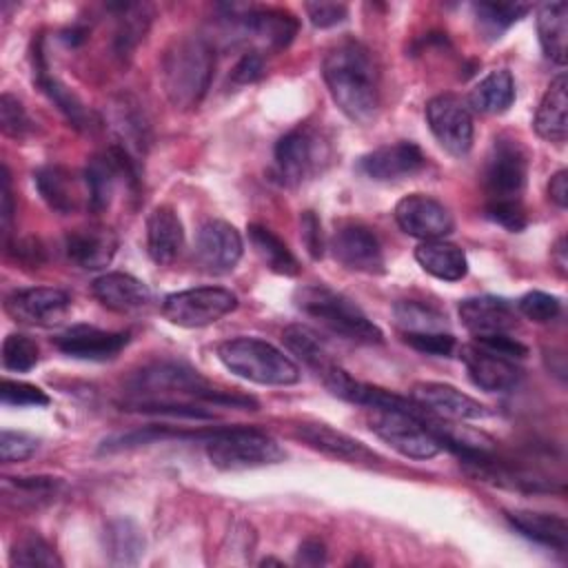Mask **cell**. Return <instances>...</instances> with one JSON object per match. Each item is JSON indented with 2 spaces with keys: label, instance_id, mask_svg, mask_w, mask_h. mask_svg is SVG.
I'll list each match as a JSON object with an SVG mask.
<instances>
[{
  "label": "cell",
  "instance_id": "cell-18",
  "mask_svg": "<svg viewBox=\"0 0 568 568\" xmlns=\"http://www.w3.org/2000/svg\"><path fill=\"white\" fill-rule=\"evenodd\" d=\"M359 171L375 182H397L419 173L426 166V155L415 142H393L377 146L359 158Z\"/></svg>",
  "mask_w": 568,
  "mask_h": 568
},
{
  "label": "cell",
  "instance_id": "cell-15",
  "mask_svg": "<svg viewBox=\"0 0 568 568\" xmlns=\"http://www.w3.org/2000/svg\"><path fill=\"white\" fill-rule=\"evenodd\" d=\"M397 226L417 240H444L453 229L455 220L450 211L435 197L424 193H410L395 204Z\"/></svg>",
  "mask_w": 568,
  "mask_h": 568
},
{
  "label": "cell",
  "instance_id": "cell-51",
  "mask_svg": "<svg viewBox=\"0 0 568 568\" xmlns=\"http://www.w3.org/2000/svg\"><path fill=\"white\" fill-rule=\"evenodd\" d=\"M475 344L481 346V348H486V351H490V353H497V355H501V357H508V359H521V357L528 355V348H526L519 339L510 337L508 333L477 337Z\"/></svg>",
  "mask_w": 568,
  "mask_h": 568
},
{
  "label": "cell",
  "instance_id": "cell-17",
  "mask_svg": "<svg viewBox=\"0 0 568 568\" xmlns=\"http://www.w3.org/2000/svg\"><path fill=\"white\" fill-rule=\"evenodd\" d=\"M410 399L424 408L428 415L462 422V419H481L488 415V408L475 397L462 393L459 388L442 382H417L410 388Z\"/></svg>",
  "mask_w": 568,
  "mask_h": 568
},
{
  "label": "cell",
  "instance_id": "cell-28",
  "mask_svg": "<svg viewBox=\"0 0 568 568\" xmlns=\"http://www.w3.org/2000/svg\"><path fill=\"white\" fill-rule=\"evenodd\" d=\"M64 490V481L49 475L38 477H4L2 499L18 510H38L49 506Z\"/></svg>",
  "mask_w": 568,
  "mask_h": 568
},
{
  "label": "cell",
  "instance_id": "cell-43",
  "mask_svg": "<svg viewBox=\"0 0 568 568\" xmlns=\"http://www.w3.org/2000/svg\"><path fill=\"white\" fill-rule=\"evenodd\" d=\"M517 313L535 324H546L559 317L561 313V300L557 295L544 293V291H530L517 302Z\"/></svg>",
  "mask_w": 568,
  "mask_h": 568
},
{
  "label": "cell",
  "instance_id": "cell-14",
  "mask_svg": "<svg viewBox=\"0 0 568 568\" xmlns=\"http://www.w3.org/2000/svg\"><path fill=\"white\" fill-rule=\"evenodd\" d=\"M333 257L348 271L384 273V253L375 233L359 222H342L331 237Z\"/></svg>",
  "mask_w": 568,
  "mask_h": 568
},
{
  "label": "cell",
  "instance_id": "cell-49",
  "mask_svg": "<svg viewBox=\"0 0 568 568\" xmlns=\"http://www.w3.org/2000/svg\"><path fill=\"white\" fill-rule=\"evenodd\" d=\"M304 9H306L311 24L317 29H331V27L339 24L348 13L346 4H342V2H306Z\"/></svg>",
  "mask_w": 568,
  "mask_h": 568
},
{
  "label": "cell",
  "instance_id": "cell-10",
  "mask_svg": "<svg viewBox=\"0 0 568 568\" xmlns=\"http://www.w3.org/2000/svg\"><path fill=\"white\" fill-rule=\"evenodd\" d=\"M528 175V155L517 138L497 135L484 164L488 202L519 200Z\"/></svg>",
  "mask_w": 568,
  "mask_h": 568
},
{
  "label": "cell",
  "instance_id": "cell-46",
  "mask_svg": "<svg viewBox=\"0 0 568 568\" xmlns=\"http://www.w3.org/2000/svg\"><path fill=\"white\" fill-rule=\"evenodd\" d=\"M40 446V439L22 430H2L0 433V459L4 464L29 459Z\"/></svg>",
  "mask_w": 568,
  "mask_h": 568
},
{
  "label": "cell",
  "instance_id": "cell-42",
  "mask_svg": "<svg viewBox=\"0 0 568 568\" xmlns=\"http://www.w3.org/2000/svg\"><path fill=\"white\" fill-rule=\"evenodd\" d=\"M38 344L22 333H11L2 342V366L13 373H27L38 364Z\"/></svg>",
  "mask_w": 568,
  "mask_h": 568
},
{
  "label": "cell",
  "instance_id": "cell-37",
  "mask_svg": "<svg viewBox=\"0 0 568 568\" xmlns=\"http://www.w3.org/2000/svg\"><path fill=\"white\" fill-rule=\"evenodd\" d=\"M42 200L58 213H71L78 209V189L73 175L58 164H47L33 175Z\"/></svg>",
  "mask_w": 568,
  "mask_h": 568
},
{
  "label": "cell",
  "instance_id": "cell-23",
  "mask_svg": "<svg viewBox=\"0 0 568 568\" xmlns=\"http://www.w3.org/2000/svg\"><path fill=\"white\" fill-rule=\"evenodd\" d=\"M118 251V237L109 226L91 224L67 233L64 253L67 257L87 271H98L111 264Z\"/></svg>",
  "mask_w": 568,
  "mask_h": 568
},
{
  "label": "cell",
  "instance_id": "cell-44",
  "mask_svg": "<svg viewBox=\"0 0 568 568\" xmlns=\"http://www.w3.org/2000/svg\"><path fill=\"white\" fill-rule=\"evenodd\" d=\"M0 126L2 133L13 140H22L33 131V122L29 120L24 106L11 93H2L0 98Z\"/></svg>",
  "mask_w": 568,
  "mask_h": 568
},
{
  "label": "cell",
  "instance_id": "cell-32",
  "mask_svg": "<svg viewBox=\"0 0 568 568\" xmlns=\"http://www.w3.org/2000/svg\"><path fill=\"white\" fill-rule=\"evenodd\" d=\"M146 548L142 528L129 519H111L104 528V552L113 566H135Z\"/></svg>",
  "mask_w": 568,
  "mask_h": 568
},
{
  "label": "cell",
  "instance_id": "cell-39",
  "mask_svg": "<svg viewBox=\"0 0 568 568\" xmlns=\"http://www.w3.org/2000/svg\"><path fill=\"white\" fill-rule=\"evenodd\" d=\"M120 22L115 31V51L118 55H131L138 42L144 38L151 24V9L146 4H118Z\"/></svg>",
  "mask_w": 568,
  "mask_h": 568
},
{
  "label": "cell",
  "instance_id": "cell-25",
  "mask_svg": "<svg viewBox=\"0 0 568 568\" xmlns=\"http://www.w3.org/2000/svg\"><path fill=\"white\" fill-rule=\"evenodd\" d=\"M91 293L104 308L115 313H135L146 308L151 302L149 286L122 271L95 277L91 284Z\"/></svg>",
  "mask_w": 568,
  "mask_h": 568
},
{
  "label": "cell",
  "instance_id": "cell-31",
  "mask_svg": "<svg viewBox=\"0 0 568 568\" xmlns=\"http://www.w3.org/2000/svg\"><path fill=\"white\" fill-rule=\"evenodd\" d=\"M415 260L426 273L444 282H457L468 271L466 253L446 240H424L415 248Z\"/></svg>",
  "mask_w": 568,
  "mask_h": 568
},
{
  "label": "cell",
  "instance_id": "cell-45",
  "mask_svg": "<svg viewBox=\"0 0 568 568\" xmlns=\"http://www.w3.org/2000/svg\"><path fill=\"white\" fill-rule=\"evenodd\" d=\"M0 399L7 406H47L49 404V395L27 382H16V379H2V388H0Z\"/></svg>",
  "mask_w": 568,
  "mask_h": 568
},
{
  "label": "cell",
  "instance_id": "cell-40",
  "mask_svg": "<svg viewBox=\"0 0 568 568\" xmlns=\"http://www.w3.org/2000/svg\"><path fill=\"white\" fill-rule=\"evenodd\" d=\"M473 11L477 16L479 29L488 38H499L510 24L524 18L530 11V4L524 2H475Z\"/></svg>",
  "mask_w": 568,
  "mask_h": 568
},
{
  "label": "cell",
  "instance_id": "cell-33",
  "mask_svg": "<svg viewBox=\"0 0 568 568\" xmlns=\"http://www.w3.org/2000/svg\"><path fill=\"white\" fill-rule=\"evenodd\" d=\"M568 4L546 2L537 9V36L541 51L555 64H566V38H568Z\"/></svg>",
  "mask_w": 568,
  "mask_h": 568
},
{
  "label": "cell",
  "instance_id": "cell-21",
  "mask_svg": "<svg viewBox=\"0 0 568 568\" xmlns=\"http://www.w3.org/2000/svg\"><path fill=\"white\" fill-rule=\"evenodd\" d=\"M31 64H33V82L40 87V91L58 106V111L67 118V122L80 131H91L95 126V115L82 104V100L64 84L60 82L47 64V55L42 49V38L33 42L31 49Z\"/></svg>",
  "mask_w": 568,
  "mask_h": 568
},
{
  "label": "cell",
  "instance_id": "cell-30",
  "mask_svg": "<svg viewBox=\"0 0 568 568\" xmlns=\"http://www.w3.org/2000/svg\"><path fill=\"white\" fill-rule=\"evenodd\" d=\"M506 519L519 535L539 546H546L557 552H564L568 546V526L566 519L559 515L535 510H508Z\"/></svg>",
  "mask_w": 568,
  "mask_h": 568
},
{
  "label": "cell",
  "instance_id": "cell-27",
  "mask_svg": "<svg viewBox=\"0 0 568 568\" xmlns=\"http://www.w3.org/2000/svg\"><path fill=\"white\" fill-rule=\"evenodd\" d=\"M109 122L115 133V146H120L140 164V158L146 153L149 146V124L144 120V113L140 111V104L129 95L115 98V102L111 104Z\"/></svg>",
  "mask_w": 568,
  "mask_h": 568
},
{
  "label": "cell",
  "instance_id": "cell-48",
  "mask_svg": "<svg viewBox=\"0 0 568 568\" xmlns=\"http://www.w3.org/2000/svg\"><path fill=\"white\" fill-rule=\"evenodd\" d=\"M486 215L497 222L499 226L508 231H521L526 226V211L521 206V200H501V202H488Z\"/></svg>",
  "mask_w": 568,
  "mask_h": 568
},
{
  "label": "cell",
  "instance_id": "cell-3",
  "mask_svg": "<svg viewBox=\"0 0 568 568\" xmlns=\"http://www.w3.org/2000/svg\"><path fill=\"white\" fill-rule=\"evenodd\" d=\"M213 67V44L206 38H175L160 62V80L169 102L180 111L195 109L211 87Z\"/></svg>",
  "mask_w": 568,
  "mask_h": 568
},
{
  "label": "cell",
  "instance_id": "cell-1",
  "mask_svg": "<svg viewBox=\"0 0 568 568\" xmlns=\"http://www.w3.org/2000/svg\"><path fill=\"white\" fill-rule=\"evenodd\" d=\"M322 75L339 111L368 124L379 109V69L366 44L355 38L339 40L322 62Z\"/></svg>",
  "mask_w": 568,
  "mask_h": 568
},
{
  "label": "cell",
  "instance_id": "cell-53",
  "mask_svg": "<svg viewBox=\"0 0 568 568\" xmlns=\"http://www.w3.org/2000/svg\"><path fill=\"white\" fill-rule=\"evenodd\" d=\"M295 561L300 566H324L326 564V546L317 537H308L300 544Z\"/></svg>",
  "mask_w": 568,
  "mask_h": 568
},
{
  "label": "cell",
  "instance_id": "cell-50",
  "mask_svg": "<svg viewBox=\"0 0 568 568\" xmlns=\"http://www.w3.org/2000/svg\"><path fill=\"white\" fill-rule=\"evenodd\" d=\"M264 75V58L260 49L246 51L237 64L231 69V82L233 84H251Z\"/></svg>",
  "mask_w": 568,
  "mask_h": 568
},
{
  "label": "cell",
  "instance_id": "cell-13",
  "mask_svg": "<svg viewBox=\"0 0 568 568\" xmlns=\"http://www.w3.org/2000/svg\"><path fill=\"white\" fill-rule=\"evenodd\" d=\"M71 306V297L62 288L33 286L7 295L4 311L20 324L51 328L62 324Z\"/></svg>",
  "mask_w": 568,
  "mask_h": 568
},
{
  "label": "cell",
  "instance_id": "cell-7",
  "mask_svg": "<svg viewBox=\"0 0 568 568\" xmlns=\"http://www.w3.org/2000/svg\"><path fill=\"white\" fill-rule=\"evenodd\" d=\"M371 430L393 450L410 459H430L442 446L426 426V410L415 408H366Z\"/></svg>",
  "mask_w": 568,
  "mask_h": 568
},
{
  "label": "cell",
  "instance_id": "cell-8",
  "mask_svg": "<svg viewBox=\"0 0 568 568\" xmlns=\"http://www.w3.org/2000/svg\"><path fill=\"white\" fill-rule=\"evenodd\" d=\"M331 162L328 140L313 126H295L275 144L273 175L282 186H300Z\"/></svg>",
  "mask_w": 568,
  "mask_h": 568
},
{
  "label": "cell",
  "instance_id": "cell-26",
  "mask_svg": "<svg viewBox=\"0 0 568 568\" xmlns=\"http://www.w3.org/2000/svg\"><path fill=\"white\" fill-rule=\"evenodd\" d=\"M184 246V229L182 222L169 204L155 206L146 217V253L160 264H173Z\"/></svg>",
  "mask_w": 568,
  "mask_h": 568
},
{
  "label": "cell",
  "instance_id": "cell-55",
  "mask_svg": "<svg viewBox=\"0 0 568 568\" xmlns=\"http://www.w3.org/2000/svg\"><path fill=\"white\" fill-rule=\"evenodd\" d=\"M548 197L559 206L566 209L568 206V171H557L550 182H548Z\"/></svg>",
  "mask_w": 568,
  "mask_h": 568
},
{
  "label": "cell",
  "instance_id": "cell-9",
  "mask_svg": "<svg viewBox=\"0 0 568 568\" xmlns=\"http://www.w3.org/2000/svg\"><path fill=\"white\" fill-rule=\"evenodd\" d=\"M237 308V295L222 286H197L169 293L162 302V315L182 328H202L215 324Z\"/></svg>",
  "mask_w": 568,
  "mask_h": 568
},
{
  "label": "cell",
  "instance_id": "cell-57",
  "mask_svg": "<svg viewBox=\"0 0 568 568\" xmlns=\"http://www.w3.org/2000/svg\"><path fill=\"white\" fill-rule=\"evenodd\" d=\"M552 260H555L557 268H559L561 273H566V264H568V260H566V237H559V240H557V244H555V248H552Z\"/></svg>",
  "mask_w": 568,
  "mask_h": 568
},
{
  "label": "cell",
  "instance_id": "cell-56",
  "mask_svg": "<svg viewBox=\"0 0 568 568\" xmlns=\"http://www.w3.org/2000/svg\"><path fill=\"white\" fill-rule=\"evenodd\" d=\"M16 257H20V260H31V262H40V253H42V248H40V244L36 242V240H22V242H16Z\"/></svg>",
  "mask_w": 568,
  "mask_h": 568
},
{
  "label": "cell",
  "instance_id": "cell-29",
  "mask_svg": "<svg viewBox=\"0 0 568 568\" xmlns=\"http://www.w3.org/2000/svg\"><path fill=\"white\" fill-rule=\"evenodd\" d=\"M566 75L559 73L550 80L537 111H535V133L548 142H564L568 133V98H566Z\"/></svg>",
  "mask_w": 568,
  "mask_h": 568
},
{
  "label": "cell",
  "instance_id": "cell-22",
  "mask_svg": "<svg viewBox=\"0 0 568 568\" xmlns=\"http://www.w3.org/2000/svg\"><path fill=\"white\" fill-rule=\"evenodd\" d=\"M457 313H459L462 324L475 337L510 333L519 324L517 308L508 300L497 297V295L466 297L459 302Z\"/></svg>",
  "mask_w": 568,
  "mask_h": 568
},
{
  "label": "cell",
  "instance_id": "cell-35",
  "mask_svg": "<svg viewBox=\"0 0 568 568\" xmlns=\"http://www.w3.org/2000/svg\"><path fill=\"white\" fill-rule=\"evenodd\" d=\"M248 242H251L255 255L262 260V264L268 271H273L277 275H286V277H293L302 271L297 257L286 246V242L280 240L268 226L248 224Z\"/></svg>",
  "mask_w": 568,
  "mask_h": 568
},
{
  "label": "cell",
  "instance_id": "cell-12",
  "mask_svg": "<svg viewBox=\"0 0 568 568\" xmlns=\"http://www.w3.org/2000/svg\"><path fill=\"white\" fill-rule=\"evenodd\" d=\"M426 122L439 146L455 155L464 158L473 146V115L468 104L453 93H442L428 100Z\"/></svg>",
  "mask_w": 568,
  "mask_h": 568
},
{
  "label": "cell",
  "instance_id": "cell-54",
  "mask_svg": "<svg viewBox=\"0 0 568 568\" xmlns=\"http://www.w3.org/2000/svg\"><path fill=\"white\" fill-rule=\"evenodd\" d=\"M0 217H2V231L9 233V224L13 220V197H11V180L9 169L2 166V191H0Z\"/></svg>",
  "mask_w": 568,
  "mask_h": 568
},
{
  "label": "cell",
  "instance_id": "cell-47",
  "mask_svg": "<svg viewBox=\"0 0 568 568\" xmlns=\"http://www.w3.org/2000/svg\"><path fill=\"white\" fill-rule=\"evenodd\" d=\"M404 342L426 355H437V357H448L457 342L450 333L444 331H433V333H404Z\"/></svg>",
  "mask_w": 568,
  "mask_h": 568
},
{
  "label": "cell",
  "instance_id": "cell-19",
  "mask_svg": "<svg viewBox=\"0 0 568 568\" xmlns=\"http://www.w3.org/2000/svg\"><path fill=\"white\" fill-rule=\"evenodd\" d=\"M53 344L58 351H62L69 357L106 362V359H113L129 344V333L104 331L89 324H75L62 331L60 335H55Z\"/></svg>",
  "mask_w": 568,
  "mask_h": 568
},
{
  "label": "cell",
  "instance_id": "cell-11",
  "mask_svg": "<svg viewBox=\"0 0 568 568\" xmlns=\"http://www.w3.org/2000/svg\"><path fill=\"white\" fill-rule=\"evenodd\" d=\"M222 9L226 11V22H231L242 36L260 42L266 51H282L297 33V20L284 9L251 4H224Z\"/></svg>",
  "mask_w": 568,
  "mask_h": 568
},
{
  "label": "cell",
  "instance_id": "cell-36",
  "mask_svg": "<svg viewBox=\"0 0 568 568\" xmlns=\"http://www.w3.org/2000/svg\"><path fill=\"white\" fill-rule=\"evenodd\" d=\"M282 342L284 346L297 357L302 359L313 373H317V377H324L333 366V357L326 348V344L320 339V335L315 331H311L308 326L302 324H291L282 331Z\"/></svg>",
  "mask_w": 568,
  "mask_h": 568
},
{
  "label": "cell",
  "instance_id": "cell-52",
  "mask_svg": "<svg viewBox=\"0 0 568 568\" xmlns=\"http://www.w3.org/2000/svg\"><path fill=\"white\" fill-rule=\"evenodd\" d=\"M302 229V242L313 260H320L324 255V237H322V224L313 211H304L300 217Z\"/></svg>",
  "mask_w": 568,
  "mask_h": 568
},
{
  "label": "cell",
  "instance_id": "cell-5",
  "mask_svg": "<svg viewBox=\"0 0 568 568\" xmlns=\"http://www.w3.org/2000/svg\"><path fill=\"white\" fill-rule=\"evenodd\" d=\"M220 362L237 377L262 386H291L300 382V366L271 342L233 337L217 344Z\"/></svg>",
  "mask_w": 568,
  "mask_h": 568
},
{
  "label": "cell",
  "instance_id": "cell-38",
  "mask_svg": "<svg viewBox=\"0 0 568 568\" xmlns=\"http://www.w3.org/2000/svg\"><path fill=\"white\" fill-rule=\"evenodd\" d=\"M395 324L404 328V333H433L444 331L446 315L435 306L417 300H402L393 306Z\"/></svg>",
  "mask_w": 568,
  "mask_h": 568
},
{
  "label": "cell",
  "instance_id": "cell-20",
  "mask_svg": "<svg viewBox=\"0 0 568 568\" xmlns=\"http://www.w3.org/2000/svg\"><path fill=\"white\" fill-rule=\"evenodd\" d=\"M459 357L468 371L470 382L486 393H506L521 379V368L515 364V359L490 353L475 342L464 344L459 348Z\"/></svg>",
  "mask_w": 568,
  "mask_h": 568
},
{
  "label": "cell",
  "instance_id": "cell-16",
  "mask_svg": "<svg viewBox=\"0 0 568 568\" xmlns=\"http://www.w3.org/2000/svg\"><path fill=\"white\" fill-rule=\"evenodd\" d=\"M242 235L224 220H206L195 235V260L202 271L222 275L235 268L242 257Z\"/></svg>",
  "mask_w": 568,
  "mask_h": 568
},
{
  "label": "cell",
  "instance_id": "cell-2",
  "mask_svg": "<svg viewBox=\"0 0 568 568\" xmlns=\"http://www.w3.org/2000/svg\"><path fill=\"white\" fill-rule=\"evenodd\" d=\"M126 399L133 402H164V404H217L255 408V399L217 388L195 368L182 362H153L131 373L126 379Z\"/></svg>",
  "mask_w": 568,
  "mask_h": 568
},
{
  "label": "cell",
  "instance_id": "cell-6",
  "mask_svg": "<svg viewBox=\"0 0 568 568\" xmlns=\"http://www.w3.org/2000/svg\"><path fill=\"white\" fill-rule=\"evenodd\" d=\"M209 462L220 470H251L284 462L286 450L264 430L251 426H217L204 439Z\"/></svg>",
  "mask_w": 568,
  "mask_h": 568
},
{
  "label": "cell",
  "instance_id": "cell-34",
  "mask_svg": "<svg viewBox=\"0 0 568 568\" xmlns=\"http://www.w3.org/2000/svg\"><path fill=\"white\" fill-rule=\"evenodd\" d=\"M515 102V80L508 69H497L484 75L470 91L468 104L477 113L499 115Z\"/></svg>",
  "mask_w": 568,
  "mask_h": 568
},
{
  "label": "cell",
  "instance_id": "cell-4",
  "mask_svg": "<svg viewBox=\"0 0 568 568\" xmlns=\"http://www.w3.org/2000/svg\"><path fill=\"white\" fill-rule=\"evenodd\" d=\"M293 302L297 311L337 337L357 344H379L384 339L382 328L373 324V320H368V315L353 300L326 284L297 286Z\"/></svg>",
  "mask_w": 568,
  "mask_h": 568
},
{
  "label": "cell",
  "instance_id": "cell-24",
  "mask_svg": "<svg viewBox=\"0 0 568 568\" xmlns=\"http://www.w3.org/2000/svg\"><path fill=\"white\" fill-rule=\"evenodd\" d=\"M295 435L311 446L313 450H320L333 459H342L348 464H377L379 457L359 439L328 426V424H300L295 428Z\"/></svg>",
  "mask_w": 568,
  "mask_h": 568
},
{
  "label": "cell",
  "instance_id": "cell-41",
  "mask_svg": "<svg viewBox=\"0 0 568 568\" xmlns=\"http://www.w3.org/2000/svg\"><path fill=\"white\" fill-rule=\"evenodd\" d=\"M9 561L13 566H62V561L53 552V548L42 537L33 535V532L20 537L11 546Z\"/></svg>",
  "mask_w": 568,
  "mask_h": 568
}]
</instances>
